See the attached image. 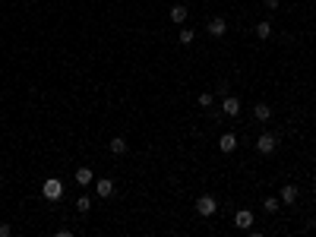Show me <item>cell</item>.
Segmentation results:
<instances>
[{
  "instance_id": "obj_1",
  "label": "cell",
  "mask_w": 316,
  "mask_h": 237,
  "mask_svg": "<svg viewBox=\"0 0 316 237\" xmlns=\"http://www.w3.org/2000/svg\"><path fill=\"white\" fill-rule=\"evenodd\" d=\"M218 212V199H215L212 193H203L196 199V215H203V218H212V215Z\"/></svg>"
},
{
  "instance_id": "obj_2",
  "label": "cell",
  "mask_w": 316,
  "mask_h": 237,
  "mask_svg": "<svg viewBox=\"0 0 316 237\" xmlns=\"http://www.w3.org/2000/svg\"><path fill=\"white\" fill-rule=\"evenodd\" d=\"M42 196H44V199H51V202L63 199V180H57V177H48V180L42 184Z\"/></svg>"
},
{
  "instance_id": "obj_3",
  "label": "cell",
  "mask_w": 316,
  "mask_h": 237,
  "mask_svg": "<svg viewBox=\"0 0 316 237\" xmlns=\"http://www.w3.org/2000/svg\"><path fill=\"white\" fill-rule=\"evenodd\" d=\"M275 149H278V136H275V133H259L256 136V152L259 155H272Z\"/></svg>"
},
{
  "instance_id": "obj_4",
  "label": "cell",
  "mask_w": 316,
  "mask_h": 237,
  "mask_svg": "<svg viewBox=\"0 0 316 237\" xmlns=\"http://www.w3.org/2000/svg\"><path fill=\"white\" fill-rule=\"evenodd\" d=\"M206 29H209L212 38H225L228 35V19L225 16H212L209 22H206Z\"/></svg>"
},
{
  "instance_id": "obj_5",
  "label": "cell",
  "mask_w": 316,
  "mask_h": 237,
  "mask_svg": "<svg viewBox=\"0 0 316 237\" xmlns=\"http://www.w3.org/2000/svg\"><path fill=\"white\" fill-rule=\"evenodd\" d=\"M234 225H237L240 231H250V228H253V212H250V209H240V212H234Z\"/></svg>"
},
{
  "instance_id": "obj_6",
  "label": "cell",
  "mask_w": 316,
  "mask_h": 237,
  "mask_svg": "<svg viewBox=\"0 0 316 237\" xmlns=\"http://www.w3.org/2000/svg\"><path fill=\"white\" fill-rule=\"evenodd\" d=\"M297 196H300L297 187H294V184H285V187H281V193H278V199L285 202V206H294V202H297Z\"/></svg>"
},
{
  "instance_id": "obj_7",
  "label": "cell",
  "mask_w": 316,
  "mask_h": 237,
  "mask_svg": "<svg viewBox=\"0 0 316 237\" xmlns=\"http://www.w3.org/2000/svg\"><path fill=\"white\" fill-rule=\"evenodd\" d=\"M221 114H228V117H237V114H240V101L234 98V95H225V101H221Z\"/></svg>"
},
{
  "instance_id": "obj_8",
  "label": "cell",
  "mask_w": 316,
  "mask_h": 237,
  "mask_svg": "<svg viewBox=\"0 0 316 237\" xmlns=\"http://www.w3.org/2000/svg\"><path fill=\"white\" fill-rule=\"evenodd\" d=\"M168 16H171V22L184 25V22H187V16H190V10H187L184 3H174V6H171V13H168Z\"/></svg>"
},
{
  "instance_id": "obj_9",
  "label": "cell",
  "mask_w": 316,
  "mask_h": 237,
  "mask_svg": "<svg viewBox=\"0 0 316 237\" xmlns=\"http://www.w3.org/2000/svg\"><path fill=\"white\" fill-rule=\"evenodd\" d=\"M218 149L225 155H231L234 149H237V136H234V133H221V139H218Z\"/></svg>"
},
{
  "instance_id": "obj_10",
  "label": "cell",
  "mask_w": 316,
  "mask_h": 237,
  "mask_svg": "<svg viewBox=\"0 0 316 237\" xmlns=\"http://www.w3.org/2000/svg\"><path fill=\"white\" fill-rule=\"evenodd\" d=\"M95 193L102 196V199H107V196H114V180H111V177H102V180H95Z\"/></svg>"
},
{
  "instance_id": "obj_11",
  "label": "cell",
  "mask_w": 316,
  "mask_h": 237,
  "mask_svg": "<svg viewBox=\"0 0 316 237\" xmlns=\"http://www.w3.org/2000/svg\"><path fill=\"white\" fill-rule=\"evenodd\" d=\"M107 149H111V155H126L130 152V142H126L124 136H114L111 142H107Z\"/></svg>"
},
{
  "instance_id": "obj_12",
  "label": "cell",
  "mask_w": 316,
  "mask_h": 237,
  "mask_svg": "<svg viewBox=\"0 0 316 237\" xmlns=\"http://www.w3.org/2000/svg\"><path fill=\"white\" fill-rule=\"evenodd\" d=\"M76 184H79V187L95 184V174H92V168H79V171H76Z\"/></svg>"
},
{
  "instance_id": "obj_13",
  "label": "cell",
  "mask_w": 316,
  "mask_h": 237,
  "mask_svg": "<svg viewBox=\"0 0 316 237\" xmlns=\"http://www.w3.org/2000/svg\"><path fill=\"white\" fill-rule=\"evenodd\" d=\"M253 117H256V120H259V124H266V120H269V117H272V108H269V105H263V101H259V105H256V108H253Z\"/></svg>"
},
{
  "instance_id": "obj_14",
  "label": "cell",
  "mask_w": 316,
  "mask_h": 237,
  "mask_svg": "<svg viewBox=\"0 0 316 237\" xmlns=\"http://www.w3.org/2000/svg\"><path fill=\"white\" fill-rule=\"evenodd\" d=\"M256 35H259V42H266V38H272V22H256Z\"/></svg>"
},
{
  "instance_id": "obj_15",
  "label": "cell",
  "mask_w": 316,
  "mask_h": 237,
  "mask_svg": "<svg viewBox=\"0 0 316 237\" xmlns=\"http://www.w3.org/2000/svg\"><path fill=\"white\" fill-rule=\"evenodd\" d=\"M193 38H196V32H193V29H180V32H177V42L184 44V47L193 44Z\"/></svg>"
},
{
  "instance_id": "obj_16",
  "label": "cell",
  "mask_w": 316,
  "mask_h": 237,
  "mask_svg": "<svg viewBox=\"0 0 316 237\" xmlns=\"http://www.w3.org/2000/svg\"><path fill=\"white\" fill-rule=\"evenodd\" d=\"M278 209H281V199H278V196H269V199L263 202V212H278Z\"/></svg>"
},
{
  "instance_id": "obj_17",
  "label": "cell",
  "mask_w": 316,
  "mask_h": 237,
  "mask_svg": "<svg viewBox=\"0 0 316 237\" xmlns=\"http://www.w3.org/2000/svg\"><path fill=\"white\" fill-rule=\"evenodd\" d=\"M89 206H92V199H89V196L83 193V196H79V199H76V212H83V215H85V212H89Z\"/></svg>"
},
{
  "instance_id": "obj_18",
  "label": "cell",
  "mask_w": 316,
  "mask_h": 237,
  "mask_svg": "<svg viewBox=\"0 0 316 237\" xmlns=\"http://www.w3.org/2000/svg\"><path fill=\"white\" fill-rule=\"evenodd\" d=\"M196 101H199V108H212L215 95H212V92H199V98H196Z\"/></svg>"
},
{
  "instance_id": "obj_19",
  "label": "cell",
  "mask_w": 316,
  "mask_h": 237,
  "mask_svg": "<svg viewBox=\"0 0 316 237\" xmlns=\"http://www.w3.org/2000/svg\"><path fill=\"white\" fill-rule=\"evenodd\" d=\"M10 234H13V228L6 225V221H0V237H10Z\"/></svg>"
},
{
  "instance_id": "obj_20",
  "label": "cell",
  "mask_w": 316,
  "mask_h": 237,
  "mask_svg": "<svg viewBox=\"0 0 316 237\" xmlns=\"http://www.w3.org/2000/svg\"><path fill=\"white\" fill-rule=\"evenodd\" d=\"M266 10H278V0H266Z\"/></svg>"
},
{
  "instance_id": "obj_21",
  "label": "cell",
  "mask_w": 316,
  "mask_h": 237,
  "mask_svg": "<svg viewBox=\"0 0 316 237\" xmlns=\"http://www.w3.org/2000/svg\"><path fill=\"white\" fill-rule=\"evenodd\" d=\"M313 231H316V218H313Z\"/></svg>"
}]
</instances>
